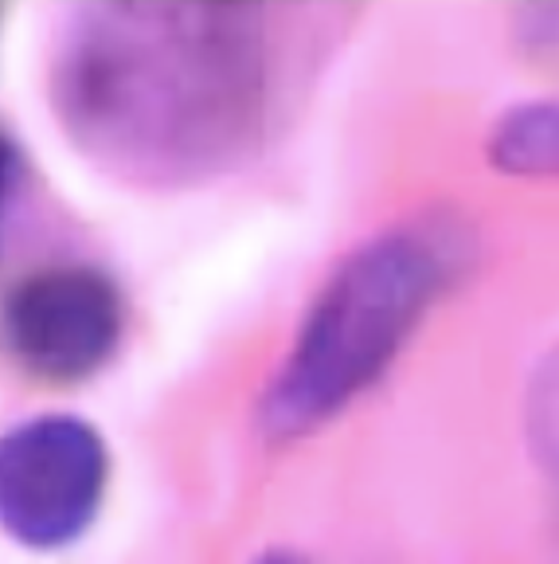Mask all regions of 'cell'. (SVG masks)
I'll return each instance as SVG.
<instances>
[{
  "label": "cell",
  "instance_id": "cell-1",
  "mask_svg": "<svg viewBox=\"0 0 559 564\" xmlns=\"http://www.w3.org/2000/svg\"><path fill=\"white\" fill-rule=\"evenodd\" d=\"M266 4L102 0L59 24L47 98L70 145L133 188H188L266 138L282 44Z\"/></svg>",
  "mask_w": 559,
  "mask_h": 564
},
{
  "label": "cell",
  "instance_id": "cell-2",
  "mask_svg": "<svg viewBox=\"0 0 559 564\" xmlns=\"http://www.w3.org/2000/svg\"><path fill=\"white\" fill-rule=\"evenodd\" d=\"M465 259L470 236L450 216H412L352 247L259 400L263 432L306 435L376 384Z\"/></svg>",
  "mask_w": 559,
  "mask_h": 564
},
{
  "label": "cell",
  "instance_id": "cell-3",
  "mask_svg": "<svg viewBox=\"0 0 559 564\" xmlns=\"http://www.w3.org/2000/svg\"><path fill=\"white\" fill-rule=\"evenodd\" d=\"M110 455L79 415H40L0 443V518L28 549H59L102 510Z\"/></svg>",
  "mask_w": 559,
  "mask_h": 564
},
{
  "label": "cell",
  "instance_id": "cell-4",
  "mask_svg": "<svg viewBox=\"0 0 559 564\" xmlns=\"http://www.w3.org/2000/svg\"><path fill=\"white\" fill-rule=\"evenodd\" d=\"M122 337V294L87 263H55L24 274L4 306L12 361L44 384H75L98 372Z\"/></svg>",
  "mask_w": 559,
  "mask_h": 564
},
{
  "label": "cell",
  "instance_id": "cell-5",
  "mask_svg": "<svg viewBox=\"0 0 559 564\" xmlns=\"http://www.w3.org/2000/svg\"><path fill=\"white\" fill-rule=\"evenodd\" d=\"M490 158L508 173L559 176V98L508 110L490 138Z\"/></svg>",
  "mask_w": 559,
  "mask_h": 564
},
{
  "label": "cell",
  "instance_id": "cell-6",
  "mask_svg": "<svg viewBox=\"0 0 559 564\" xmlns=\"http://www.w3.org/2000/svg\"><path fill=\"white\" fill-rule=\"evenodd\" d=\"M528 440L540 463L559 478V349L551 352L533 380L528 397Z\"/></svg>",
  "mask_w": 559,
  "mask_h": 564
},
{
  "label": "cell",
  "instance_id": "cell-7",
  "mask_svg": "<svg viewBox=\"0 0 559 564\" xmlns=\"http://www.w3.org/2000/svg\"><path fill=\"white\" fill-rule=\"evenodd\" d=\"M254 564H302L297 556H289V553H263Z\"/></svg>",
  "mask_w": 559,
  "mask_h": 564
}]
</instances>
